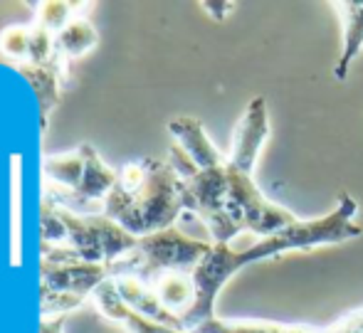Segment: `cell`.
Here are the masks:
<instances>
[{"label": "cell", "mask_w": 363, "mask_h": 333, "mask_svg": "<svg viewBox=\"0 0 363 333\" xmlns=\"http://www.w3.org/2000/svg\"><path fill=\"white\" fill-rule=\"evenodd\" d=\"M363 235L359 222V203L341 193L334 210L324 218L299 220L289 227L279 230L267 237H257L242 247L233 244H211V252L203 257V262L193 269V284H196V306L183 319V331L193 333L201 329L206 321L216 319V301L223 286L238 274L240 269L257 262H267L284 252H309L326 244H344Z\"/></svg>", "instance_id": "cell-1"}, {"label": "cell", "mask_w": 363, "mask_h": 333, "mask_svg": "<svg viewBox=\"0 0 363 333\" xmlns=\"http://www.w3.org/2000/svg\"><path fill=\"white\" fill-rule=\"evenodd\" d=\"M269 131L267 99L255 96L233 131V146L225 163V205L220 222L211 232L213 242L233 244L242 232L267 237L301 220L289 208L264 196L255 181L259 153L267 143Z\"/></svg>", "instance_id": "cell-2"}, {"label": "cell", "mask_w": 363, "mask_h": 333, "mask_svg": "<svg viewBox=\"0 0 363 333\" xmlns=\"http://www.w3.org/2000/svg\"><path fill=\"white\" fill-rule=\"evenodd\" d=\"M188 213L183 178L168 158H139L119 168V183L104 203V215L134 237L176 227Z\"/></svg>", "instance_id": "cell-3"}, {"label": "cell", "mask_w": 363, "mask_h": 333, "mask_svg": "<svg viewBox=\"0 0 363 333\" xmlns=\"http://www.w3.org/2000/svg\"><path fill=\"white\" fill-rule=\"evenodd\" d=\"M40 254L45 259H67L111 266L136 249L139 237L106 215H74L43 198L40 203Z\"/></svg>", "instance_id": "cell-4"}, {"label": "cell", "mask_w": 363, "mask_h": 333, "mask_svg": "<svg viewBox=\"0 0 363 333\" xmlns=\"http://www.w3.org/2000/svg\"><path fill=\"white\" fill-rule=\"evenodd\" d=\"M43 198L74 215H104V203L119 183V171L91 143L43 158Z\"/></svg>", "instance_id": "cell-5"}, {"label": "cell", "mask_w": 363, "mask_h": 333, "mask_svg": "<svg viewBox=\"0 0 363 333\" xmlns=\"http://www.w3.org/2000/svg\"><path fill=\"white\" fill-rule=\"evenodd\" d=\"M211 244L213 242L188 237L178 227L148 235V237L139 239L136 249H131L126 257L109 266L111 279L114 276H136V279L151 284L158 274H166V271H193L211 252Z\"/></svg>", "instance_id": "cell-6"}, {"label": "cell", "mask_w": 363, "mask_h": 333, "mask_svg": "<svg viewBox=\"0 0 363 333\" xmlns=\"http://www.w3.org/2000/svg\"><path fill=\"white\" fill-rule=\"evenodd\" d=\"M111 279L109 266L40 257V316H69L89 304L91 294Z\"/></svg>", "instance_id": "cell-7"}, {"label": "cell", "mask_w": 363, "mask_h": 333, "mask_svg": "<svg viewBox=\"0 0 363 333\" xmlns=\"http://www.w3.org/2000/svg\"><path fill=\"white\" fill-rule=\"evenodd\" d=\"M89 304L94 306V309L99 311L104 319L119 324L126 333H186V331H181V329H171V326L156 324V321L141 316L139 311H134L119 296V291L114 289L111 279L104 281V284H101L99 289L91 294Z\"/></svg>", "instance_id": "cell-8"}, {"label": "cell", "mask_w": 363, "mask_h": 333, "mask_svg": "<svg viewBox=\"0 0 363 333\" xmlns=\"http://www.w3.org/2000/svg\"><path fill=\"white\" fill-rule=\"evenodd\" d=\"M20 74L28 79V84L33 86L35 96L40 101V131L50 129V114L60 104V96H62L65 86L72 81L67 69H62L60 64H23L18 67Z\"/></svg>", "instance_id": "cell-9"}, {"label": "cell", "mask_w": 363, "mask_h": 333, "mask_svg": "<svg viewBox=\"0 0 363 333\" xmlns=\"http://www.w3.org/2000/svg\"><path fill=\"white\" fill-rule=\"evenodd\" d=\"M334 10L339 13L341 20V55L336 60L334 77L339 81H344L349 77V69L354 64V60L361 55L363 50V3H331Z\"/></svg>", "instance_id": "cell-10"}, {"label": "cell", "mask_w": 363, "mask_h": 333, "mask_svg": "<svg viewBox=\"0 0 363 333\" xmlns=\"http://www.w3.org/2000/svg\"><path fill=\"white\" fill-rule=\"evenodd\" d=\"M86 13H89V10H82V13H77L74 18L69 20L62 30H60L57 38H55L57 64L65 67V69H69V64H72L74 60L89 55L91 50L99 45V33H96V28L89 23Z\"/></svg>", "instance_id": "cell-11"}, {"label": "cell", "mask_w": 363, "mask_h": 333, "mask_svg": "<svg viewBox=\"0 0 363 333\" xmlns=\"http://www.w3.org/2000/svg\"><path fill=\"white\" fill-rule=\"evenodd\" d=\"M163 309L173 314L183 324L188 314L196 306V284H193V271H166L158 274L156 279L148 284Z\"/></svg>", "instance_id": "cell-12"}, {"label": "cell", "mask_w": 363, "mask_h": 333, "mask_svg": "<svg viewBox=\"0 0 363 333\" xmlns=\"http://www.w3.org/2000/svg\"><path fill=\"white\" fill-rule=\"evenodd\" d=\"M111 284H114V289L119 291L121 299H124L134 311H139L141 316L156 321V324L183 331V324L176 319V316L168 314V311L163 309V304L158 301V296L153 294V289L146 284V281L136 279V276H114Z\"/></svg>", "instance_id": "cell-13"}, {"label": "cell", "mask_w": 363, "mask_h": 333, "mask_svg": "<svg viewBox=\"0 0 363 333\" xmlns=\"http://www.w3.org/2000/svg\"><path fill=\"white\" fill-rule=\"evenodd\" d=\"M193 333H324V329L316 326H289V324H274V321H223L211 319L196 329Z\"/></svg>", "instance_id": "cell-14"}, {"label": "cell", "mask_w": 363, "mask_h": 333, "mask_svg": "<svg viewBox=\"0 0 363 333\" xmlns=\"http://www.w3.org/2000/svg\"><path fill=\"white\" fill-rule=\"evenodd\" d=\"M94 3H65V0H45V3L33 5L35 20L45 28H50L52 33H60L69 20L82 10H91Z\"/></svg>", "instance_id": "cell-15"}, {"label": "cell", "mask_w": 363, "mask_h": 333, "mask_svg": "<svg viewBox=\"0 0 363 333\" xmlns=\"http://www.w3.org/2000/svg\"><path fill=\"white\" fill-rule=\"evenodd\" d=\"M0 52L23 67L30 62V25H8L0 30Z\"/></svg>", "instance_id": "cell-16"}, {"label": "cell", "mask_w": 363, "mask_h": 333, "mask_svg": "<svg viewBox=\"0 0 363 333\" xmlns=\"http://www.w3.org/2000/svg\"><path fill=\"white\" fill-rule=\"evenodd\" d=\"M324 333H363V309L351 311V314L336 319L334 324L324 326Z\"/></svg>", "instance_id": "cell-17"}, {"label": "cell", "mask_w": 363, "mask_h": 333, "mask_svg": "<svg viewBox=\"0 0 363 333\" xmlns=\"http://www.w3.org/2000/svg\"><path fill=\"white\" fill-rule=\"evenodd\" d=\"M65 321H67V316H55V319H43V321H40L38 333H65Z\"/></svg>", "instance_id": "cell-18"}, {"label": "cell", "mask_w": 363, "mask_h": 333, "mask_svg": "<svg viewBox=\"0 0 363 333\" xmlns=\"http://www.w3.org/2000/svg\"><path fill=\"white\" fill-rule=\"evenodd\" d=\"M201 5H203V10H206V13H211L216 20H223V18H225V13H230V10L235 8V3H228L225 8H220L223 3H201Z\"/></svg>", "instance_id": "cell-19"}]
</instances>
